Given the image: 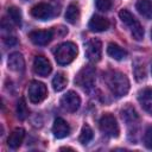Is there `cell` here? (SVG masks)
<instances>
[{"label": "cell", "instance_id": "1", "mask_svg": "<svg viewBox=\"0 0 152 152\" xmlns=\"http://www.w3.org/2000/svg\"><path fill=\"white\" fill-rule=\"evenodd\" d=\"M103 80L110 93L116 97L125 96L129 90V81L127 76L120 71H107L103 76Z\"/></svg>", "mask_w": 152, "mask_h": 152}, {"label": "cell", "instance_id": "2", "mask_svg": "<svg viewBox=\"0 0 152 152\" xmlns=\"http://www.w3.org/2000/svg\"><path fill=\"white\" fill-rule=\"evenodd\" d=\"M77 56V45L72 42H65L57 46L55 51L56 62L59 65H66L71 63Z\"/></svg>", "mask_w": 152, "mask_h": 152}, {"label": "cell", "instance_id": "3", "mask_svg": "<svg viewBox=\"0 0 152 152\" xmlns=\"http://www.w3.org/2000/svg\"><path fill=\"white\" fill-rule=\"evenodd\" d=\"M119 17L121 21L129 28L131 34L135 40H141L144 38V28L140 25V23L135 19V17L127 10H121L119 12Z\"/></svg>", "mask_w": 152, "mask_h": 152}, {"label": "cell", "instance_id": "4", "mask_svg": "<svg viewBox=\"0 0 152 152\" xmlns=\"http://www.w3.org/2000/svg\"><path fill=\"white\" fill-rule=\"evenodd\" d=\"M95 82V69L91 65L83 66L75 77V84L83 89H89Z\"/></svg>", "mask_w": 152, "mask_h": 152}, {"label": "cell", "instance_id": "5", "mask_svg": "<svg viewBox=\"0 0 152 152\" xmlns=\"http://www.w3.org/2000/svg\"><path fill=\"white\" fill-rule=\"evenodd\" d=\"M99 126H100V129H101L106 135L112 137V138L119 137L120 128H119L118 121H116V119H115L114 115H112V114H104V115L100 119Z\"/></svg>", "mask_w": 152, "mask_h": 152}, {"label": "cell", "instance_id": "6", "mask_svg": "<svg viewBox=\"0 0 152 152\" xmlns=\"http://www.w3.org/2000/svg\"><path fill=\"white\" fill-rule=\"evenodd\" d=\"M27 93H28V99L32 103H39L46 97L48 89L44 83L39 81H32L28 86Z\"/></svg>", "mask_w": 152, "mask_h": 152}, {"label": "cell", "instance_id": "7", "mask_svg": "<svg viewBox=\"0 0 152 152\" xmlns=\"http://www.w3.org/2000/svg\"><path fill=\"white\" fill-rule=\"evenodd\" d=\"M86 57L90 62H99L102 55V44L99 39H90L86 43Z\"/></svg>", "mask_w": 152, "mask_h": 152}, {"label": "cell", "instance_id": "8", "mask_svg": "<svg viewBox=\"0 0 152 152\" xmlns=\"http://www.w3.org/2000/svg\"><path fill=\"white\" fill-rule=\"evenodd\" d=\"M31 15L38 20H49L55 15V12L51 5L39 2L31 8Z\"/></svg>", "mask_w": 152, "mask_h": 152}, {"label": "cell", "instance_id": "9", "mask_svg": "<svg viewBox=\"0 0 152 152\" xmlns=\"http://www.w3.org/2000/svg\"><path fill=\"white\" fill-rule=\"evenodd\" d=\"M61 106H62L65 110H68V112H70V113H74V112H76V110L80 108V106H81V97L78 96L77 93L70 90V91H68L65 95L62 96V99H61Z\"/></svg>", "mask_w": 152, "mask_h": 152}, {"label": "cell", "instance_id": "10", "mask_svg": "<svg viewBox=\"0 0 152 152\" xmlns=\"http://www.w3.org/2000/svg\"><path fill=\"white\" fill-rule=\"evenodd\" d=\"M28 38L31 39V42L36 45H46L51 42V39L53 38V30H37V31H32L28 34Z\"/></svg>", "mask_w": 152, "mask_h": 152}, {"label": "cell", "instance_id": "11", "mask_svg": "<svg viewBox=\"0 0 152 152\" xmlns=\"http://www.w3.org/2000/svg\"><path fill=\"white\" fill-rule=\"evenodd\" d=\"M51 69L52 68L48 58H45L44 56H36L33 61V70L38 76L46 77L51 72Z\"/></svg>", "mask_w": 152, "mask_h": 152}, {"label": "cell", "instance_id": "12", "mask_svg": "<svg viewBox=\"0 0 152 152\" xmlns=\"http://www.w3.org/2000/svg\"><path fill=\"white\" fill-rule=\"evenodd\" d=\"M52 133L57 139H63L65 137L69 135L70 133V127L68 125V122L62 119V118H57L53 121V126H52Z\"/></svg>", "mask_w": 152, "mask_h": 152}, {"label": "cell", "instance_id": "13", "mask_svg": "<svg viewBox=\"0 0 152 152\" xmlns=\"http://www.w3.org/2000/svg\"><path fill=\"white\" fill-rule=\"evenodd\" d=\"M138 101L142 109L148 114H152V88H145L139 91Z\"/></svg>", "mask_w": 152, "mask_h": 152}, {"label": "cell", "instance_id": "14", "mask_svg": "<svg viewBox=\"0 0 152 152\" xmlns=\"http://www.w3.org/2000/svg\"><path fill=\"white\" fill-rule=\"evenodd\" d=\"M7 65L12 71L15 72H21L25 69V61L21 53L19 52H12L8 56V61H7Z\"/></svg>", "mask_w": 152, "mask_h": 152}, {"label": "cell", "instance_id": "15", "mask_svg": "<svg viewBox=\"0 0 152 152\" xmlns=\"http://www.w3.org/2000/svg\"><path fill=\"white\" fill-rule=\"evenodd\" d=\"M88 27L93 32H103L109 27V21L107 18L101 15H93L89 20Z\"/></svg>", "mask_w": 152, "mask_h": 152}, {"label": "cell", "instance_id": "16", "mask_svg": "<svg viewBox=\"0 0 152 152\" xmlns=\"http://www.w3.org/2000/svg\"><path fill=\"white\" fill-rule=\"evenodd\" d=\"M24 137H25V129L21 128V127H18V128H14L12 131V133L10 134L8 139H7V145L12 150H15L18 148L23 140H24Z\"/></svg>", "mask_w": 152, "mask_h": 152}, {"label": "cell", "instance_id": "17", "mask_svg": "<svg viewBox=\"0 0 152 152\" xmlns=\"http://www.w3.org/2000/svg\"><path fill=\"white\" fill-rule=\"evenodd\" d=\"M121 116L127 125H134L139 121L138 113L135 112V109L131 104H127L126 107H124L121 109Z\"/></svg>", "mask_w": 152, "mask_h": 152}, {"label": "cell", "instance_id": "18", "mask_svg": "<svg viewBox=\"0 0 152 152\" xmlns=\"http://www.w3.org/2000/svg\"><path fill=\"white\" fill-rule=\"evenodd\" d=\"M107 53H108L109 57H112L113 59H116V61H121V59L126 58V56H127L126 50H124L121 46H119L115 43H109L108 44Z\"/></svg>", "mask_w": 152, "mask_h": 152}, {"label": "cell", "instance_id": "19", "mask_svg": "<svg viewBox=\"0 0 152 152\" xmlns=\"http://www.w3.org/2000/svg\"><path fill=\"white\" fill-rule=\"evenodd\" d=\"M135 8L146 19L152 18V1H150V0H138L135 2Z\"/></svg>", "mask_w": 152, "mask_h": 152}, {"label": "cell", "instance_id": "20", "mask_svg": "<svg viewBox=\"0 0 152 152\" xmlns=\"http://www.w3.org/2000/svg\"><path fill=\"white\" fill-rule=\"evenodd\" d=\"M65 19L70 24H76L80 19V7L77 4H70L65 12Z\"/></svg>", "mask_w": 152, "mask_h": 152}, {"label": "cell", "instance_id": "21", "mask_svg": "<svg viewBox=\"0 0 152 152\" xmlns=\"http://www.w3.org/2000/svg\"><path fill=\"white\" fill-rule=\"evenodd\" d=\"M66 83H68V78L62 72L56 74L55 77L52 78V88L55 91H62L66 87Z\"/></svg>", "mask_w": 152, "mask_h": 152}, {"label": "cell", "instance_id": "22", "mask_svg": "<svg viewBox=\"0 0 152 152\" xmlns=\"http://www.w3.org/2000/svg\"><path fill=\"white\" fill-rule=\"evenodd\" d=\"M93 137H94V133H93V129L90 128V126L89 125H84L82 127V129H81L78 140H80L81 144H88L89 141H91Z\"/></svg>", "mask_w": 152, "mask_h": 152}, {"label": "cell", "instance_id": "23", "mask_svg": "<svg viewBox=\"0 0 152 152\" xmlns=\"http://www.w3.org/2000/svg\"><path fill=\"white\" fill-rule=\"evenodd\" d=\"M8 15H10V19L12 20V23H14L18 26L21 25V12L18 7H15V6L10 7L8 8Z\"/></svg>", "mask_w": 152, "mask_h": 152}, {"label": "cell", "instance_id": "24", "mask_svg": "<svg viewBox=\"0 0 152 152\" xmlns=\"http://www.w3.org/2000/svg\"><path fill=\"white\" fill-rule=\"evenodd\" d=\"M17 115L20 120H25L28 115V109H27V106L24 99H20L17 103Z\"/></svg>", "mask_w": 152, "mask_h": 152}, {"label": "cell", "instance_id": "25", "mask_svg": "<svg viewBox=\"0 0 152 152\" xmlns=\"http://www.w3.org/2000/svg\"><path fill=\"white\" fill-rule=\"evenodd\" d=\"M95 6L101 12H107L112 7L110 0H95Z\"/></svg>", "mask_w": 152, "mask_h": 152}, {"label": "cell", "instance_id": "26", "mask_svg": "<svg viewBox=\"0 0 152 152\" xmlns=\"http://www.w3.org/2000/svg\"><path fill=\"white\" fill-rule=\"evenodd\" d=\"M144 144L147 148L152 150V126H150L144 134Z\"/></svg>", "mask_w": 152, "mask_h": 152}, {"label": "cell", "instance_id": "27", "mask_svg": "<svg viewBox=\"0 0 152 152\" xmlns=\"http://www.w3.org/2000/svg\"><path fill=\"white\" fill-rule=\"evenodd\" d=\"M4 42H5L6 45L12 46V45H15V44H17V38H15V37H6V38L4 39Z\"/></svg>", "mask_w": 152, "mask_h": 152}, {"label": "cell", "instance_id": "28", "mask_svg": "<svg viewBox=\"0 0 152 152\" xmlns=\"http://www.w3.org/2000/svg\"><path fill=\"white\" fill-rule=\"evenodd\" d=\"M151 38H152V30H151Z\"/></svg>", "mask_w": 152, "mask_h": 152}, {"label": "cell", "instance_id": "29", "mask_svg": "<svg viewBox=\"0 0 152 152\" xmlns=\"http://www.w3.org/2000/svg\"><path fill=\"white\" fill-rule=\"evenodd\" d=\"M151 70H152V68H151Z\"/></svg>", "mask_w": 152, "mask_h": 152}]
</instances>
